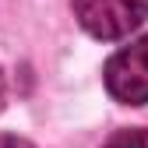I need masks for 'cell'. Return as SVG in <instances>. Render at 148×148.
Here are the masks:
<instances>
[{
	"instance_id": "obj_1",
	"label": "cell",
	"mask_w": 148,
	"mask_h": 148,
	"mask_svg": "<svg viewBox=\"0 0 148 148\" xmlns=\"http://www.w3.org/2000/svg\"><path fill=\"white\" fill-rule=\"evenodd\" d=\"M78 25L92 39L113 42L148 21V0H71Z\"/></svg>"
},
{
	"instance_id": "obj_2",
	"label": "cell",
	"mask_w": 148,
	"mask_h": 148,
	"mask_svg": "<svg viewBox=\"0 0 148 148\" xmlns=\"http://www.w3.org/2000/svg\"><path fill=\"white\" fill-rule=\"evenodd\" d=\"M106 92L123 106H148V35L116 49L102 71Z\"/></svg>"
},
{
	"instance_id": "obj_3",
	"label": "cell",
	"mask_w": 148,
	"mask_h": 148,
	"mask_svg": "<svg viewBox=\"0 0 148 148\" xmlns=\"http://www.w3.org/2000/svg\"><path fill=\"white\" fill-rule=\"evenodd\" d=\"M102 148H148V127H131V131L113 134Z\"/></svg>"
},
{
	"instance_id": "obj_4",
	"label": "cell",
	"mask_w": 148,
	"mask_h": 148,
	"mask_svg": "<svg viewBox=\"0 0 148 148\" xmlns=\"http://www.w3.org/2000/svg\"><path fill=\"white\" fill-rule=\"evenodd\" d=\"M0 148H32V141L18 138V134H0Z\"/></svg>"
},
{
	"instance_id": "obj_5",
	"label": "cell",
	"mask_w": 148,
	"mask_h": 148,
	"mask_svg": "<svg viewBox=\"0 0 148 148\" xmlns=\"http://www.w3.org/2000/svg\"><path fill=\"white\" fill-rule=\"evenodd\" d=\"M4 95H7V85H4V74H0V109H4Z\"/></svg>"
}]
</instances>
